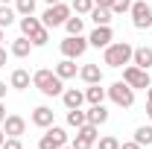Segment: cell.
<instances>
[{
    "label": "cell",
    "instance_id": "obj_12",
    "mask_svg": "<svg viewBox=\"0 0 152 149\" xmlns=\"http://www.w3.org/2000/svg\"><path fill=\"white\" fill-rule=\"evenodd\" d=\"M61 102H64V108H82V102H85V91H79V88H67V91H61Z\"/></svg>",
    "mask_w": 152,
    "mask_h": 149
},
{
    "label": "cell",
    "instance_id": "obj_11",
    "mask_svg": "<svg viewBox=\"0 0 152 149\" xmlns=\"http://www.w3.org/2000/svg\"><path fill=\"white\" fill-rule=\"evenodd\" d=\"M32 126H38V129H50V126H53V108L38 105L35 111H32Z\"/></svg>",
    "mask_w": 152,
    "mask_h": 149
},
{
    "label": "cell",
    "instance_id": "obj_40",
    "mask_svg": "<svg viewBox=\"0 0 152 149\" xmlns=\"http://www.w3.org/2000/svg\"><path fill=\"white\" fill-rule=\"evenodd\" d=\"M3 140H6V131L0 129V146H3Z\"/></svg>",
    "mask_w": 152,
    "mask_h": 149
},
{
    "label": "cell",
    "instance_id": "obj_8",
    "mask_svg": "<svg viewBox=\"0 0 152 149\" xmlns=\"http://www.w3.org/2000/svg\"><path fill=\"white\" fill-rule=\"evenodd\" d=\"M67 143V131L61 129V126H50V129L41 134V143H38V149H58V146H64Z\"/></svg>",
    "mask_w": 152,
    "mask_h": 149
},
{
    "label": "cell",
    "instance_id": "obj_25",
    "mask_svg": "<svg viewBox=\"0 0 152 149\" xmlns=\"http://www.w3.org/2000/svg\"><path fill=\"white\" fill-rule=\"evenodd\" d=\"M64 29H67V35H82V29H85V18H67L64 20Z\"/></svg>",
    "mask_w": 152,
    "mask_h": 149
},
{
    "label": "cell",
    "instance_id": "obj_23",
    "mask_svg": "<svg viewBox=\"0 0 152 149\" xmlns=\"http://www.w3.org/2000/svg\"><path fill=\"white\" fill-rule=\"evenodd\" d=\"M85 123H88V114L82 111V108H67V126L79 129V126H85Z\"/></svg>",
    "mask_w": 152,
    "mask_h": 149
},
{
    "label": "cell",
    "instance_id": "obj_36",
    "mask_svg": "<svg viewBox=\"0 0 152 149\" xmlns=\"http://www.w3.org/2000/svg\"><path fill=\"white\" fill-rule=\"evenodd\" d=\"M3 120H6V105H3V99H0V126H3Z\"/></svg>",
    "mask_w": 152,
    "mask_h": 149
},
{
    "label": "cell",
    "instance_id": "obj_42",
    "mask_svg": "<svg viewBox=\"0 0 152 149\" xmlns=\"http://www.w3.org/2000/svg\"><path fill=\"white\" fill-rule=\"evenodd\" d=\"M44 3H50V6H53V3H61V0H44Z\"/></svg>",
    "mask_w": 152,
    "mask_h": 149
},
{
    "label": "cell",
    "instance_id": "obj_17",
    "mask_svg": "<svg viewBox=\"0 0 152 149\" xmlns=\"http://www.w3.org/2000/svg\"><path fill=\"white\" fill-rule=\"evenodd\" d=\"M41 26H44V23H41V18H35V15H23V18H20V32L26 38H32Z\"/></svg>",
    "mask_w": 152,
    "mask_h": 149
},
{
    "label": "cell",
    "instance_id": "obj_22",
    "mask_svg": "<svg viewBox=\"0 0 152 149\" xmlns=\"http://www.w3.org/2000/svg\"><path fill=\"white\" fill-rule=\"evenodd\" d=\"M18 18V12L9 6V3H0V29H6V26H12Z\"/></svg>",
    "mask_w": 152,
    "mask_h": 149
},
{
    "label": "cell",
    "instance_id": "obj_35",
    "mask_svg": "<svg viewBox=\"0 0 152 149\" xmlns=\"http://www.w3.org/2000/svg\"><path fill=\"white\" fill-rule=\"evenodd\" d=\"M114 0H94V6H105V9H111Z\"/></svg>",
    "mask_w": 152,
    "mask_h": 149
},
{
    "label": "cell",
    "instance_id": "obj_19",
    "mask_svg": "<svg viewBox=\"0 0 152 149\" xmlns=\"http://www.w3.org/2000/svg\"><path fill=\"white\" fill-rule=\"evenodd\" d=\"M85 114H88V123H91V126H102V123L108 120V108H105V105H91Z\"/></svg>",
    "mask_w": 152,
    "mask_h": 149
},
{
    "label": "cell",
    "instance_id": "obj_14",
    "mask_svg": "<svg viewBox=\"0 0 152 149\" xmlns=\"http://www.w3.org/2000/svg\"><path fill=\"white\" fill-rule=\"evenodd\" d=\"M29 82H32V76H29V70H23V67H18V70H12V79H9V85H12L15 91H26V88H29Z\"/></svg>",
    "mask_w": 152,
    "mask_h": 149
},
{
    "label": "cell",
    "instance_id": "obj_10",
    "mask_svg": "<svg viewBox=\"0 0 152 149\" xmlns=\"http://www.w3.org/2000/svg\"><path fill=\"white\" fill-rule=\"evenodd\" d=\"M111 38H114V32H111V23H108V26H96L94 32L88 35V44H91V47H96V50H99V47L105 50V47L111 44Z\"/></svg>",
    "mask_w": 152,
    "mask_h": 149
},
{
    "label": "cell",
    "instance_id": "obj_4",
    "mask_svg": "<svg viewBox=\"0 0 152 149\" xmlns=\"http://www.w3.org/2000/svg\"><path fill=\"white\" fill-rule=\"evenodd\" d=\"M105 91H108V99H111L114 105H120V108H132V105H134V88H132V85L114 82L111 88H105Z\"/></svg>",
    "mask_w": 152,
    "mask_h": 149
},
{
    "label": "cell",
    "instance_id": "obj_3",
    "mask_svg": "<svg viewBox=\"0 0 152 149\" xmlns=\"http://www.w3.org/2000/svg\"><path fill=\"white\" fill-rule=\"evenodd\" d=\"M67 18H70V6H67V3H53V6L44 9L41 23H44L47 29H53V26H64V20H67Z\"/></svg>",
    "mask_w": 152,
    "mask_h": 149
},
{
    "label": "cell",
    "instance_id": "obj_18",
    "mask_svg": "<svg viewBox=\"0 0 152 149\" xmlns=\"http://www.w3.org/2000/svg\"><path fill=\"white\" fill-rule=\"evenodd\" d=\"M76 73H79V70H76V58H61L56 64V76L58 79H73Z\"/></svg>",
    "mask_w": 152,
    "mask_h": 149
},
{
    "label": "cell",
    "instance_id": "obj_37",
    "mask_svg": "<svg viewBox=\"0 0 152 149\" xmlns=\"http://www.w3.org/2000/svg\"><path fill=\"white\" fill-rule=\"evenodd\" d=\"M0 67H6V50L0 47Z\"/></svg>",
    "mask_w": 152,
    "mask_h": 149
},
{
    "label": "cell",
    "instance_id": "obj_30",
    "mask_svg": "<svg viewBox=\"0 0 152 149\" xmlns=\"http://www.w3.org/2000/svg\"><path fill=\"white\" fill-rule=\"evenodd\" d=\"M96 146L99 149H120V140H117L114 134H102V137L96 140Z\"/></svg>",
    "mask_w": 152,
    "mask_h": 149
},
{
    "label": "cell",
    "instance_id": "obj_20",
    "mask_svg": "<svg viewBox=\"0 0 152 149\" xmlns=\"http://www.w3.org/2000/svg\"><path fill=\"white\" fill-rule=\"evenodd\" d=\"M29 50H32V41H29L26 35H20V38H15V41H12V56L26 58V56H29Z\"/></svg>",
    "mask_w": 152,
    "mask_h": 149
},
{
    "label": "cell",
    "instance_id": "obj_45",
    "mask_svg": "<svg viewBox=\"0 0 152 149\" xmlns=\"http://www.w3.org/2000/svg\"><path fill=\"white\" fill-rule=\"evenodd\" d=\"M0 3H12V0H0Z\"/></svg>",
    "mask_w": 152,
    "mask_h": 149
},
{
    "label": "cell",
    "instance_id": "obj_43",
    "mask_svg": "<svg viewBox=\"0 0 152 149\" xmlns=\"http://www.w3.org/2000/svg\"><path fill=\"white\" fill-rule=\"evenodd\" d=\"M58 149H73V146H67V143H64V146H58Z\"/></svg>",
    "mask_w": 152,
    "mask_h": 149
},
{
    "label": "cell",
    "instance_id": "obj_31",
    "mask_svg": "<svg viewBox=\"0 0 152 149\" xmlns=\"http://www.w3.org/2000/svg\"><path fill=\"white\" fill-rule=\"evenodd\" d=\"M129 9H132V0H114L111 3V15H123Z\"/></svg>",
    "mask_w": 152,
    "mask_h": 149
},
{
    "label": "cell",
    "instance_id": "obj_39",
    "mask_svg": "<svg viewBox=\"0 0 152 149\" xmlns=\"http://www.w3.org/2000/svg\"><path fill=\"white\" fill-rule=\"evenodd\" d=\"M146 102H152V85L146 88Z\"/></svg>",
    "mask_w": 152,
    "mask_h": 149
},
{
    "label": "cell",
    "instance_id": "obj_7",
    "mask_svg": "<svg viewBox=\"0 0 152 149\" xmlns=\"http://www.w3.org/2000/svg\"><path fill=\"white\" fill-rule=\"evenodd\" d=\"M58 47H61V56H64V58H79V56H85V50H88V38L67 35Z\"/></svg>",
    "mask_w": 152,
    "mask_h": 149
},
{
    "label": "cell",
    "instance_id": "obj_15",
    "mask_svg": "<svg viewBox=\"0 0 152 149\" xmlns=\"http://www.w3.org/2000/svg\"><path fill=\"white\" fill-rule=\"evenodd\" d=\"M79 76H82L85 85H96V82H102V70H99V64H85V67H79Z\"/></svg>",
    "mask_w": 152,
    "mask_h": 149
},
{
    "label": "cell",
    "instance_id": "obj_21",
    "mask_svg": "<svg viewBox=\"0 0 152 149\" xmlns=\"http://www.w3.org/2000/svg\"><path fill=\"white\" fill-rule=\"evenodd\" d=\"M91 20H94L96 26H108V23H111V9L94 6V9H91Z\"/></svg>",
    "mask_w": 152,
    "mask_h": 149
},
{
    "label": "cell",
    "instance_id": "obj_32",
    "mask_svg": "<svg viewBox=\"0 0 152 149\" xmlns=\"http://www.w3.org/2000/svg\"><path fill=\"white\" fill-rule=\"evenodd\" d=\"M70 146H73V149H94V143H91V140H85V137H79V134H76V140H73V143H70Z\"/></svg>",
    "mask_w": 152,
    "mask_h": 149
},
{
    "label": "cell",
    "instance_id": "obj_33",
    "mask_svg": "<svg viewBox=\"0 0 152 149\" xmlns=\"http://www.w3.org/2000/svg\"><path fill=\"white\" fill-rule=\"evenodd\" d=\"M0 149H23V146H20V137H6Z\"/></svg>",
    "mask_w": 152,
    "mask_h": 149
},
{
    "label": "cell",
    "instance_id": "obj_5",
    "mask_svg": "<svg viewBox=\"0 0 152 149\" xmlns=\"http://www.w3.org/2000/svg\"><path fill=\"white\" fill-rule=\"evenodd\" d=\"M123 82L126 85H132L134 91L140 88V91H146L152 85V79H149V70H143V67H137V64H126L123 67Z\"/></svg>",
    "mask_w": 152,
    "mask_h": 149
},
{
    "label": "cell",
    "instance_id": "obj_38",
    "mask_svg": "<svg viewBox=\"0 0 152 149\" xmlns=\"http://www.w3.org/2000/svg\"><path fill=\"white\" fill-rule=\"evenodd\" d=\"M6 96V82H0V99Z\"/></svg>",
    "mask_w": 152,
    "mask_h": 149
},
{
    "label": "cell",
    "instance_id": "obj_29",
    "mask_svg": "<svg viewBox=\"0 0 152 149\" xmlns=\"http://www.w3.org/2000/svg\"><path fill=\"white\" fill-rule=\"evenodd\" d=\"M29 41H32V47H44V44L50 41V29H47V26H41V29H38V32L29 38Z\"/></svg>",
    "mask_w": 152,
    "mask_h": 149
},
{
    "label": "cell",
    "instance_id": "obj_24",
    "mask_svg": "<svg viewBox=\"0 0 152 149\" xmlns=\"http://www.w3.org/2000/svg\"><path fill=\"white\" fill-rule=\"evenodd\" d=\"M76 134H79V137H85V140H91V143H96V140H99V126L85 123V126H79V129H76Z\"/></svg>",
    "mask_w": 152,
    "mask_h": 149
},
{
    "label": "cell",
    "instance_id": "obj_16",
    "mask_svg": "<svg viewBox=\"0 0 152 149\" xmlns=\"http://www.w3.org/2000/svg\"><path fill=\"white\" fill-rule=\"evenodd\" d=\"M102 82H96V85H88L85 88V102H91V105H102V99L108 96V91L105 88H99Z\"/></svg>",
    "mask_w": 152,
    "mask_h": 149
},
{
    "label": "cell",
    "instance_id": "obj_13",
    "mask_svg": "<svg viewBox=\"0 0 152 149\" xmlns=\"http://www.w3.org/2000/svg\"><path fill=\"white\" fill-rule=\"evenodd\" d=\"M132 64L143 67V70H149V67H152V47H134V53H132Z\"/></svg>",
    "mask_w": 152,
    "mask_h": 149
},
{
    "label": "cell",
    "instance_id": "obj_2",
    "mask_svg": "<svg viewBox=\"0 0 152 149\" xmlns=\"http://www.w3.org/2000/svg\"><path fill=\"white\" fill-rule=\"evenodd\" d=\"M32 85H35L44 96H58V93L64 91V79H58L56 70H47V67L32 73Z\"/></svg>",
    "mask_w": 152,
    "mask_h": 149
},
{
    "label": "cell",
    "instance_id": "obj_27",
    "mask_svg": "<svg viewBox=\"0 0 152 149\" xmlns=\"http://www.w3.org/2000/svg\"><path fill=\"white\" fill-rule=\"evenodd\" d=\"M15 12L20 18L23 15H35V0H15Z\"/></svg>",
    "mask_w": 152,
    "mask_h": 149
},
{
    "label": "cell",
    "instance_id": "obj_41",
    "mask_svg": "<svg viewBox=\"0 0 152 149\" xmlns=\"http://www.w3.org/2000/svg\"><path fill=\"white\" fill-rule=\"evenodd\" d=\"M146 114H149V117H152V102H146Z\"/></svg>",
    "mask_w": 152,
    "mask_h": 149
},
{
    "label": "cell",
    "instance_id": "obj_26",
    "mask_svg": "<svg viewBox=\"0 0 152 149\" xmlns=\"http://www.w3.org/2000/svg\"><path fill=\"white\" fill-rule=\"evenodd\" d=\"M134 140H137L140 146H149V143H152V126H137V131H134Z\"/></svg>",
    "mask_w": 152,
    "mask_h": 149
},
{
    "label": "cell",
    "instance_id": "obj_28",
    "mask_svg": "<svg viewBox=\"0 0 152 149\" xmlns=\"http://www.w3.org/2000/svg\"><path fill=\"white\" fill-rule=\"evenodd\" d=\"M70 9H73L76 15H91V9H94V0H73V3H70Z\"/></svg>",
    "mask_w": 152,
    "mask_h": 149
},
{
    "label": "cell",
    "instance_id": "obj_6",
    "mask_svg": "<svg viewBox=\"0 0 152 149\" xmlns=\"http://www.w3.org/2000/svg\"><path fill=\"white\" fill-rule=\"evenodd\" d=\"M129 15H132L134 29H149V26H152V6H149V3H143V0L132 3Z\"/></svg>",
    "mask_w": 152,
    "mask_h": 149
},
{
    "label": "cell",
    "instance_id": "obj_9",
    "mask_svg": "<svg viewBox=\"0 0 152 149\" xmlns=\"http://www.w3.org/2000/svg\"><path fill=\"white\" fill-rule=\"evenodd\" d=\"M3 131H6V137H20V134L26 131V120L18 117V114H6V120H3Z\"/></svg>",
    "mask_w": 152,
    "mask_h": 149
},
{
    "label": "cell",
    "instance_id": "obj_44",
    "mask_svg": "<svg viewBox=\"0 0 152 149\" xmlns=\"http://www.w3.org/2000/svg\"><path fill=\"white\" fill-rule=\"evenodd\" d=\"M3 38H6V35H3V29H0V41H3Z\"/></svg>",
    "mask_w": 152,
    "mask_h": 149
},
{
    "label": "cell",
    "instance_id": "obj_34",
    "mask_svg": "<svg viewBox=\"0 0 152 149\" xmlns=\"http://www.w3.org/2000/svg\"><path fill=\"white\" fill-rule=\"evenodd\" d=\"M120 149H140V143L137 140H129V143H120Z\"/></svg>",
    "mask_w": 152,
    "mask_h": 149
},
{
    "label": "cell",
    "instance_id": "obj_1",
    "mask_svg": "<svg viewBox=\"0 0 152 149\" xmlns=\"http://www.w3.org/2000/svg\"><path fill=\"white\" fill-rule=\"evenodd\" d=\"M132 53H134V47L129 41H111L102 53V61L108 67H123V64H132Z\"/></svg>",
    "mask_w": 152,
    "mask_h": 149
}]
</instances>
